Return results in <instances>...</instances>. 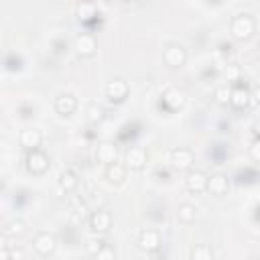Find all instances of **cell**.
<instances>
[{"label":"cell","instance_id":"1","mask_svg":"<svg viewBox=\"0 0 260 260\" xmlns=\"http://www.w3.org/2000/svg\"><path fill=\"white\" fill-rule=\"evenodd\" d=\"M254 28H256L254 18H252L248 12L236 14V16L232 18V22H230V30H232L234 39H238V41H246V39H250L252 32H254Z\"/></svg>","mask_w":260,"mask_h":260},{"label":"cell","instance_id":"12","mask_svg":"<svg viewBox=\"0 0 260 260\" xmlns=\"http://www.w3.org/2000/svg\"><path fill=\"white\" fill-rule=\"evenodd\" d=\"M18 140H20V144H22L26 150H35V148H39V146H41L43 134H41L39 130H35V128H26V130H22V132H20Z\"/></svg>","mask_w":260,"mask_h":260},{"label":"cell","instance_id":"3","mask_svg":"<svg viewBox=\"0 0 260 260\" xmlns=\"http://www.w3.org/2000/svg\"><path fill=\"white\" fill-rule=\"evenodd\" d=\"M32 248H35L37 254L49 256V254H53L55 248H57V238H55L53 234H49V232H39V234L35 236V240H32Z\"/></svg>","mask_w":260,"mask_h":260},{"label":"cell","instance_id":"8","mask_svg":"<svg viewBox=\"0 0 260 260\" xmlns=\"http://www.w3.org/2000/svg\"><path fill=\"white\" fill-rule=\"evenodd\" d=\"M110 225H112V217H110V213L106 209H95L89 215V228H91V232L106 234L110 230Z\"/></svg>","mask_w":260,"mask_h":260},{"label":"cell","instance_id":"20","mask_svg":"<svg viewBox=\"0 0 260 260\" xmlns=\"http://www.w3.org/2000/svg\"><path fill=\"white\" fill-rule=\"evenodd\" d=\"M59 185L63 191H73L77 187V175L71 171V169H65L61 175H59Z\"/></svg>","mask_w":260,"mask_h":260},{"label":"cell","instance_id":"26","mask_svg":"<svg viewBox=\"0 0 260 260\" xmlns=\"http://www.w3.org/2000/svg\"><path fill=\"white\" fill-rule=\"evenodd\" d=\"M77 14H79L81 18L93 16V14H95V6H93V4H79V6H77Z\"/></svg>","mask_w":260,"mask_h":260},{"label":"cell","instance_id":"30","mask_svg":"<svg viewBox=\"0 0 260 260\" xmlns=\"http://www.w3.org/2000/svg\"><path fill=\"white\" fill-rule=\"evenodd\" d=\"M10 260H22V250H12L10 252Z\"/></svg>","mask_w":260,"mask_h":260},{"label":"cell","instance_id":"18","mask_svg":"<svg viewBox=\"0 0 260 260\" xmlns=\"http://www.w3.org/2000/svg\"><path fill=\"white\" fill-rule=\"evenodd\" d=\"M106 179L114 185H120L124 179H126V167L120 165V162H112L106 167Z\"/></svg>","mask_w":260,"mask_h":260},{"label":"cell","instance_id":"2","mask_svg":"<svg viewBox=\"0 0 260 260\" xmlns=\"http://www.w3.org/2000/svg\"><path fill=\"white\" fill-rule=\"evenodd\" d=\"M26 169L32 175H43L49 169V156L41 148L28 150V154H26Z\"/></svg>","mask_w":260,"mask_h":260},{"label":"cell","instance_id":"15","mask_svg":"<svg viewBox=\"0 0 260 260\" xmlns=\"http://www.w3.org/2000/svg\"><path fill=\"white\" fill-rule=\"evenodd\" d=\"M95 156H98V160H100V162H104V165L108 167V165L116 162L118 148H116V144H112V142H104V144H100V146H98Z\"/></svg>","mask_w":260,"mask_h":260},{"label":"cell","instance_id":"31","mask_svg":"<svg viewBox=\"0 0 260 260\" xmlns=\"http://www.w3.org/2000/svg\"><path fill=\"white\" fill-rule=\"evenodd\" d=\"M252 98H254V102H258V104H260V83L252 89Z\"/></svg>","mask_w":260,"mask_h":260},{"label":"cell","instance_id":"17","mask_svg":"<svg viewBox=\"0 0 260 260\" xmlns=\"http://www.w3.org/2000/svg\"><path fill=\"white\" fill-rule=\"evenodd\" d=\"M162 104H165L169 110H179V108H183V104H185V95H183L179 89H167V91L162 93Z\"/></svg>","mask_w":260,"mask_h":260},{"label":"cell","instance_id":"23","mask_svg":"<svg viewBox=\"0 0 260 260\" xmlns=\"http://www.w3.org/2000/svg\"><path fill=\"white\" fill-rule=\"evenodd\" d=\"M4 234H6V236H20V234H24V221H20V219H10V221L4 225Z\"/></svg>","mask_w":260,"mask_h":260},{"label":"cell","instance_id":"16","mask_svg":"<svg viewBox=\"0 0 260 260\" xmlns=\"http://www.w3.org/2000/svg\"><path fill=\"white\" fill-rule=\"evenodd\" d=\"M207 191H211L213 195H223L228 191V177L223 173H213L209 177V183H207Z\"/></svg>","mask_w":260,"mask_h":260},{"label":"cell","instance_id":"19","mask_svg":"<svg viewBox=\"0 0 260 260\" xmlns=\"http://www.w3.org/2000/svg\"><path fill=\"white\" fill-rule=\"evenodd\" d=\"M195 217H197V207L193 203H181L177 207V219L179 221L191 223V221H195Z\"/></svg>","mask_w":260,"mask_h":260},{"label":"cell","instance_id":"27","mask_svg":"<svg viewBox=\"0 0 260 260\" xmlns=\"http://www.w3.org/2000/svg\"><path fill=\"white\" fill-rule=\"evenodd\" d=\"M225 77H228V81H236L238 77H240V67L238 65H228L225 67Z\"/></svg>","mask_w":260,"mask_h":260},{"label":"cell","instance_id":"28","mask_svg":"<svg viewBox=\"0 0 260 260\" xmlns=\"http://www.w3.org/2000/svg\"><path fill=\"white\" fill-rule=\"evenodd\" d=\"M104 246H106V244H104L102 240H89V242H87V252H89L91 256H95Z\"/></svg>","mask_w":260,"mask_h":260},{"label":"cell","instance_id":"22","mask_svg":"<svg viewBox=\"0 0 260 260\" xmlns=\"http://www.w3.org/2000/svg\"><path fill=\"white\" fill-rule=\"evenodd\" d=\"M230 98H232V87H228V85H219V87H215V91H213V100H215V104H219V106H228V104H230Z\"/></svg>","mask_w":260,"mask_h":260},{"label":"cell","instance_id":"10","mask_svg":"<svg viewBox=\"0 0 260 260\" xmlns=\"http://www.w3.org/2000/svg\"><path fill=\"white\" fill-rule=\"evenodd\" d=\"M106 95L110 102H122L128 95V83L124 79H112L106 85Z\"/></svg>","mask_w":260,"mask_h":260},{"label":"cell","instance_id":"29","mask_svg":"<svg viewBox=\"0 0 260 260\" xmlns=\"http://www.w3.org/2000/svg\"><path fill=\"white\" fill-rule=\"evenodd\" d=\"M250 156L260 162V138H256V140L252 142V146H250Z\"/></svg>","mask_w":260,"mask_h":260},{"label":"cell","instance_id":"11","mask_svg":"<svg viewBox=\"0 0 260 260\" xmlns=\"http://www.w3.org/2000/svg\"><path fill=\"white\" fill-rule=\"evenodd\" d=\"M75 108H77V100H75L71 93H61V95L55 100V112L61 114V116L73 114Z\"/></svg>","mask_w":260,"mask_h":260},{"label":"cell","instance_id":"6","mask_svg":"<svg viewBox=\"0 0 260 260\" xmlns=\"http://www.w3.org/2000/svg\"><path fill=\"white\" fill-rule=\"evenodd\" d=\"M138 246H140V250H144V252H154V250H158V246H160V234H158V230H152V228L142 230V232L138 234Z\"/></svg>","mask_w":260,"mask_h":260},{"label":"cell","instance_id":"4","mask_svg":"<svg viewBox=\"0 0 260 260\" xmlns=\"http://www.w3.org/2000/svg\"><path fill=\"white\" fill-rule=\"evenodd\" d=\"M162 59H165V63H167L169 67H181V65H185V61H187V51H185L181 45L171 43V45L165 47Z\"/></svg>","mask_w":260,"mask_h":260},{"label":"cell","instance_id":"21","mask_svg":"<svg viewBox=\"0 0 260 260\" xmlns=\"http://www.w3.org/2000/svg\"><path fill=\"white\" fill-rule=\"evenodd\" d=\"M191 260H213V252L207 244H195L191 248Z\"/></svg>","mask_w":260,"mask_h":260},{"label":"cell","instance_id":"9","mask_svg":"<svg viewBox=\"0 0 260 260\" xmlns=\"http://www.w3.org/2000/svg\"><path fill=\"white\" fill-rule=\"evenodd\" d=\"M193 152L189 150V148H175L173 152H171V165L175 167V169H179V171H187V169H191L193 167Z\"/></svg>","mask_w":260,"mask_h":260},{"label":"cell","instance_id":"7","mask_svg":"<svg viewBox=\"0 0 260 260\" xmlns=\"http://www.w3.org/2000/svg\"><path fill=\"white\" fill-rule=\"evenodd\" d=\"M73 47H75V51H77L81 57H91V55L95 53V49H98V41H95V37H93L91 32H81V35L75 39Z\"/></svg>","mask_w":260,"mask_h":260},{"label":"cell","instance_id":"24","mask_svg":"<svg viewBox=\"0 0 260 260\" xmlns=\"http://www.w3.org/2000/svg\"><path fill=\"white\" fill-rule=\"evenodd\" d=\"M87 120H89L91 124L102 122V120H104V108L98 106V104H91V106L87 108Z\"/></svg>","mask_w":260,"mask_h":260},{"label":"cell","instance_id":"5","mask_svg":"<svg viewBox=\"0 0 260 260\" xmlns=\"http://www.w3.org/2000/svg\"><path fill=\"white\" fill-rule=\"evenodd\" d=\"M207 183H209V175H205L199 169H191L185 177V187L191 193H203L207 189Z\"/></svg>","mask_w":260,"mask_h":260},{"label":"cell","instance_id":"25","mask_svg":"<svg viewBox=\"0 0 260 260\" xmlns=\"http://www.w3.org/2000/svg\"><path fill=\"white\" fill-rule=\"evenodd\" d=\"M93 258H95V260H116V254H114V250H112L110 246H104Z\"/></svg>","mask_w":260,"mask_h":260},{"label":"cell","instance_id":"13","mask_svg":"<svg viewBox=\"0 0 260 260\" xmlns=\"http://www.w3.org/2000/svg\"><path fill=\"white\" fill-rule=\"evenodd\" d=\"M126 165L130 169H142L146 165V150L142 146H130L126 152Z\"/></svg>","mask_w":260,"mask_h":260},{"label":"cell","instance_id":"14","mask_svg":"<svg viewBox=\"0 0 260 260\" xmlns=\"http://www.w3.org/2000/svg\"><path fill=\"white\" fill-rule=\"evenodd\" d=\"M250 98H252V93L244 87V85H236V87H232V98H230V104L234 106V108H238V110H242V108H246L248 104H250Z\"/></svg>","mask_w":260,"mask_h":260},{"label":"cell","instance_id":"32","mask_svg":"<svg viewBox=\"0 0 260 260\" xmlns=\"http://www.w3.org/2000/svg\"><path fill=\"white\" fill-rule=\"evenodd\" d=\"M258 57H260V45H258Z\"/></svg>","mask_w":260,"mask_h":260}]
</instances>
